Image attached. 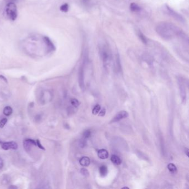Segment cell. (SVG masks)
I'll return each instance as SVG.
<instances>
[{
    "instance_id": "6da1fadb",
    "label": "cell",
    "mask_w": 189,
    "mask_h": 189,
    "mask_svg": "<svg viewBox=\"0 0 189 189\" xmlns=\"http://www.w3.org/2000/svg\"><path fill=\"white\" fill-rule=\"evenodd\" d=\"M156 32L161 38L166 41L177 39L182 33V31L174 24L170 22L160 23L156 27Z\"/></svg>"
},
{
    "instance_id": "7a4b0ae2",
    "label": "cell",
    "mask_w": 189,
    "mask_h": 189,
    "mask_svg": "<svg viewBox=\"0 0 189 189\" xmlns=\"http://www.w3.org/2000/svg\"><path fill=\"white\" fill-rule=\"evenodd\" d=\"M100 53L105 66L109 64L112 58V53L109 47L106 44H103L100 48Z\"/></svg>"
},
{
    "instance_id": "3957f363",
    "label": "cell",
    "mask_w": 189,
    "mask_h": 189,
    "mask_svg": "<svg viewBox=\"0 0 189 189\" xmlns=\"http://www.w3.org/2000/svg\"><path fill=\"white\" fill-rule=\"evenodd\" d=\"M6 13L8 17L14 21L17 17V10L16 5L13 2H9L6 7Z\"/></svg>"
},
{
    "instance_id": "277c9868",
    "label": "cell",
    "mask_w": 189,
    "mask_h": 189,
    "mask_svg": "<svg viewBox=\"0 0 189 189\" xmlns=\"http://www.w3.org/2000/svg\"><path fill=\"white\" fill-rule=\"evenodd\" d=\"M2 148L4 150H8L9 149L13 150H16L18 148L17 144L14 141L6 142L2 144Z\"/></svg>"
},
{
    "instance_id": "5b68a950",
    "label": "cell",
    "mask_w": 189,
    "mask_h": 189,
    "mask_svg": "<svg viewBox=\"0 0 189 189\" xmlns=\"http://www.w3.org/2000/svg\"><path fill=\"white\" fill-rule=\"evenodd\" d=\"M128 115L129 114L127 112L120 111L113 118V119L112 120V122H117L120 121L122 119L127 118Z\"/></svg>"
},
{
    "instance_id": "8992f818",
    "label": "cell",
    "mask_w": 189,
    "mask_h": 189,
    "mask_svg": "<svg viewBox=\"0 0 189 189\" xmlns=\"http://www.w3.org/2000/svg\"><path fill=\"white\" fill-rule=\"evenodd\" d=\"M98 157L101 159H106L109 157V153L106 150L104 149L99 150L98 152Z\"/></svg>"
},
{
    "instance_id": "52a82bcc",
    "label": "cell",
    "mask_w": 189,
    "mask_h": 189,
    "mask_svg": "<svg viewBox=\"0 0 189 189\" xmlns=\"http://www.w3.org/2000/svg\"><path fill=\"white\" fill-rule=\"evenodd\" d=\"M32 145L37 146L36 141L32 139H27L24 141V146L26 149H30Z\"/></svg>"
},
{
    "instance_id": "ba28073f",
    "label": "cell",
    "mask_w": 189,
    "mask_h": 189,
    "mask_svg": "<svg viewBox=\"0 0 189 189\" xmlns=\"http://www.w3.org/2000/svg\"><path fill=\"white\" fill-rule=\"evenodd\" d=\"M44 42L46 43V44L47 45L48 49L49 51H53L54 50H55V47L53 44V43L51 41V40H49V38H48L47 37H44Z\"/></svg>"
},
{
    "instance_id": "9c48e42d",
    "label": "cell",
    "mask_w": 189,
    "mask_h": 189,
    "mask_svg": "<svg viewBox=\"0 0 189 189\" xmlns=\"http://www.w3.org/2000/svg\"><path fill=\"white\" fill-rule=\"evenodd\" d=\"M91 161L90 159L87 156H84L80 159L79 163L83 167H88L90 164Z\"/></svg>"
},
{
    "instance_id": "30bf717a",
    "label": "cell",
    "mask_w": 189,
    "mask_h": 189,
    "mask_svg": "<svg viewBox=\"0 0 189 189\" xmlns=\"http://www.w3.org/2000/svg\"><path fill=\"white\" fill-rule=\"evenodd\" d=\"M110 160H111L112 163L114 164L115 165H120L122 164V162L121 159L118 156H117L116 155H112V156L110 158Z\"/></svg>"
},
{
    "instance_id": "8fae6325",
    "label": "cell",
    "mask_w": 189,
    "mask_h": 189,
    "mask_svg": "<svg viewBox=\"0 0 189 189\" xmlns=\"http://www.w3.org/2000/svg\"><path fill=\"white\" fill-rule=\"evenodd\" d=\"M99 172L101 176H106L108 174V168L106 165H101L99 167Z\"/></svg>"
},
{
    "instance_id": "7c38bea8",
    "label": "cell",
    "mask_w": 189,
    "mask_h": 189,
    "mask_svg": "<svg viewBox=\"0 0 189 189\" xmlns=\"http://www.w3.org/2000/svg\"><path fill=\"white\" fill-rule=\"evenodd\" d=\"M167 11H169V13H170L171 16L172 15L175 18V19L179 20H180V21H181V20H182V18L181 17V16L179 15L177 13H176V12H174V11H172V9H170V8L167 7Z\"/></svg>"
},
{
    "instance_id": "4fadbf2b",
    "label": "cell",
    "mask_w": 189,
    "mask_h": 189,
    "mask_svg": "<svg viewBox=\"0 0 189 189\" xmlns=\"http://www.w3.org/2000/svg\"><path fill=\"white\" fill-rule=\"evenodd\" d=\"M12 112H13L12 108L9 106H7L4 108V114L6 116H9L12 114Z\"/></svg>"
},
{
    "instance_id": "5bb4252c",
    "label": "cell",
    "mask_w": 189,
    "mask_h": 189,
    "mask_svg": "<svg viewBox=\"0 0 189 189\" xmlns=\"http://www.w3.org/2000/svg\"><path fill=\"white\" fill-rule=\"evenodd\" d=\"M167 169L169 170V172H171L172 173H175L177 171V168L176 167L174 164H169L167 165Z\"/></svg>"
},
{
    "instance_id": "9a60e30c",
    "label": "cell",
    "mask_w": 189,
    "mask_h": 189,
    "mask_svg": "<svg viewBox=\"0 0 189 189\" xmlns=\"http://www.w3.org/2000/svg\"><path fill=\"white\" fill-rule=\"evenodd\" d=\"M130 9H131L132 11L136 12V11H140V8L138 4H134V3H133V4H130Z\"/></svg>"
},
{
    "instance_id": "2e32d148",
    "label": "cell",
    "mask_w": 189,
    "mask_h": 189,
    "mask_svg": "<svg viewBox=\"0 0 189 189\" xmlns=\"http://www.w3.org/2000/svg\"><path fill=\"white\" fill-rule=\"evenodd\" d=\"M101 107L100 105H99V104L96 105L93 109V114L94 115H97L101 110Z\"/></svg>"
},
{
    "instance_id": "e0dca14e",
    "label": "cell",
    "mask_w": 189,
    "mask_h": 189,
    "mask_svg": "<svg viewBox=\"0 0 189 189\" xmlns=\"http://www.w3.org/2000/svg\"><path fill=\"white\" fill-rule=\"evenodd\" d=\"M68 9H69V6L67 4H63L61 7H60V9L61 11L63 12H68Z\"/></svg>"
},
{
    "instance_id": "ac0fdd59",
    "label": "cell",
    "mask_w": 189,
    "mask_h": 189,
    "mask_svg": "<svg viewBox=\"0 0 189 189\" xmlns=\"http://www.w3.org/2000/svg\"><path fill=\"white\" fill-rule=\"evenodd\" d=\"M70 103H71V104L75 107H78L80 104L79 101L77 99H75V98L72 99Z\"/></svg>"
},
{
    "instance_id": "d6986e66",
    "label": "cell",
    "mask_w": 189,
    "mask_h": 189,
    "mask_svg": "<svg viewBox=\"0 0 189 189\" xmlns=\"http://www.w3.org/2000/svg\"><path fill=\"white\" fill-rule=\"evenodd\" d=\"M80 173L82 174V175H83L85 176H89V175L88 170L86 169H85V168L81 169V170H80Z\"/></svg>"
},
{
    "instance_id": "ffe728a7",
    "label": "cell",
    "mask_w": 189,
    "mask_h": 189,
    "mask_svg": "<svg viewBox=\"0 0 189 189\" xmlns=\"http://www.w3.org/2000/svg\"><path fill=\"white\" fill-rule=\"evenodd\" d=\"M7 119L4 118V119H2L0 121V127L3 128L4 127V125H6V124L7 123Z\"/></svg>"
},
{
    "instance_id": "44dd1931",
    "label": "cell",
    "mask_w": 189,
    "mask_h": 189,
    "mask_svg": "<svg viewBox=\"0 0 189 189\" xmlns=\"http://www.w3.org/2000/svg\"><path fill=\"white\" fill-rule=\"evenodd\" d=\"M91 134V131H90L89 130H85V132H84V138H89V137L90 136Z\"/></svg>"
},
{
    "instance_id": "7402d4cb",
    "label": "cell",
    "mask_w": 189,
    "mask_h": 189,
    "mask_svg": "<svg viewBox=\"0 0 189 189\" xmlns=\"http://www.w3.org/2000/svg\"><path fill=\"white\" fill-rule=\"evenodd\" d=\"M36 141V144H37V146L40 148L41 149L43 150H45V149L44 148V147L42 146V145H41V144L40 143V140H37L35 141Z\"/></svg>"
},
{
    "instance_id": "603a6c76",
    "label": "cell",
    "mask_w": 189,
    "mask_h": 189,
    "mask_svg": "<svg viewBox=\"0 0 189 189\" xmlns=\"http://www.w3.org/2000/svg\"><path fill=\"white\" fill-rule=\"evenodd\" d=\"M100 112H99V117H103V116H104L105 114H106V109H104V108H103L101 110H100L99 111Z\"/></svg>"
},
{
    "instance_id": "cb8c5ba5",
    "label": "cell",
    "mask_w": 189,
    "mask_h": 189,
    "mask_svg": "<svg viewBox=\"0 0 189 189\" xmlns=\"http://www.w3.org/2000/svg\"><path fill=\"white\" fill-rule=\"evenodd\" d=\"M4 167V161L1 158H0V169H1Z\"/></svg>"
},
{
    "instance_id": "d4e9b609",
    "label": "cell",
    "mask_w": 189,
    "mask_h": 189,
    "mask_svg": "<svg viewBox=\"0 0 189 189\" xmlns=\"http://www.w3.org/2000/svg\"><path fill=\"white\" fill-rule=\"evenodd\" d=\"M0 78H1V79H4V81H5L6 83H7V79L6 78L4 77L3 75H0Z\"/></svg>"
},
{
    "instance_id": "484cf974",
    "label": "cell",
    "mask_w": 189,
    "mask_h": 189,
    "mask_svg": "<svg viewBox=\"0 0 189 189\" xmlns=\"http://www.w3.org/2000/svg\"><path fill=\"white\" fill-rule=\"evenodd\" d=\"M185 152L186 153V154L187 155V156H189V150L187 148H186L185 149Z\"/></svg>"
}]
</instances>
